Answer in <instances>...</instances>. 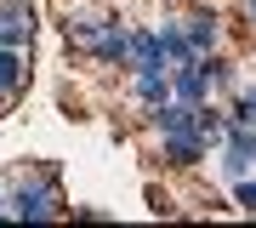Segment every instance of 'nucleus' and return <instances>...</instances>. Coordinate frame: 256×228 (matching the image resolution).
<instances>
[{"label": "nucleus", "instance_id": "obj_2", "mask_svg": "<svg viewBox=\"0 0 256 228\" xmlns=\"http://www.w3.org/2000/svg\"><path fill=\"white\" fill-rule=\"evenodd\" d=\"M176 23H182V35H188V52H194V57L222 52V40H228V23H222V12H216V6H182V12H176Z\"/></svg>", "mask_w": 256, "mask_h": 228}, {"label": "nucleus", "instance_id": "obj_1", "mask_svg": "<svg viewBox=\"0 0 256 228\" xmlns=\"http://www.w3.org/2000/svg\"><path fill=\"white\" fill-rule=\"evenodd\" d=\"M0 200H6V222L68 217V194H63L57 165H18L12 177H0Z\"/></svg>", "mask_w": 256, "mask_h": 228}, {"label": "nucleus", "instance_id": "obj_10", "mask_svg": "<svg viewBox=\"0 0 256 228\" xmlns=\"http://www.w3.org/2000/svg\"><path fill=\"white\" fill-rule=\"evenodd\" d=\"M126 80H131V103L137 109H154V103L171 97V69H131Z\"/></svg>", "mask_w": 256, "mask_h": 228}, {"label": "nucleus", "instance_id": "obj_8", "mask_svg": "<svg viewBox=\"0 0 256 228\" xmlns=\"http://www.w3.org/2000/svg\"><path fill=\"white\" fill-rule=\"evenodd\" d=\"M171 97H176V103H194V109L210 97V80H205V63H200V57L171 63Z\"/></svg>", "mask_w": 256, "mask_h": 228}, {"label": "nucleus", "instance_id": "obj_5", "mask_svg": "<svg viewBox=\"0 0 256 228\" xmlns=\"http://www.w3.org/2000/svg\"><path fill=\"white\" fill-rule=\"evenodd\" d=\"M114 18H120V12H108V6H68V12H63V23H57V29H63L68 52H80V46L92 40V35H102V29H108Z\"/></svg>", "mask_w": 256, "mask_h": 228}, {"label": "nucleus", "instance_id": "obj_14", "mask_svg": "<svg viewBox=\"0 0 256 228\" xmlns=\"http://www.w3.org/2000/svg\"><path fill=\"white\" fill-rule=\"evenodd\" d=\"M228 120H245V126H256V80H239L228 91Z\"/></svg>", "mask_w": 256, "mask_h": 228}, {"label": "nucleus", "instance_id": "obj_4", "mask_svg": "<svg viewBox=\"0 0 256 228\" xmlns=\"http://www.w3.org/2000/svg\"><path fill=\"white\" fill-rule=\"evenodd\" d=\"M126 29H131V18H114L102 35H92L80 46V57L92 69H120V74H126Z\"/></svg>", "mask_w": 256, "mask_h": 228}, {"label": "nucleus", "instance_id": "obj_6", "mask_svg": "<svg viewBox=\"0 0 256 228\" xmlns=\"http://www.w3.org/2000/svg\"><path fill=\"white\" fill-rule=\"evenodd\" d=\"M34 23H40L34 0H0V40L6 46H28L34 40Z\"/></svg>", "mask_w": 256, "mask_h": 228}, {"label": "nucleus", "instance_id": "obj_12", "mask_svg": "<svg viewBox=\"0 0 256 228\" xmlns=\"http://www.w3.org/2000/svg\"><path fill=\"white\" fill-rule=\"evenodd\" d=\"M154 40H160V57H165V63H188V57H194L176 18H154Z\"/></svg>", "mask_w": 256, "mask_h": 228}, {"label": "nucleus", "instance_id": "obj_13", "mask_svg": "<svg viewBox=\"0 0 256 228\" xmlns=\"http://www.w3.org/2000/svg\"><path fill=\"white\" fill-rule=\"evenodd\" d=\"M216 143H222V148H234V154H239V160H245L250 171H256V126H245V120H228Z\"/></svg>", "mask_w": 256, "mask_h": 228}, {"label": "nucleus", "instance_id": "obj_15", "mask_svg": "<svg viewBox=\"0 0 256 228\" xmlns=\"http://www.w3.org/2000/svg\"><path fill=\"white\" fill-rule=\"evenodd\" d=\"M228 200L245 211V217H256V171H245V177H234V182H228Z\"/></svg>", "mask_w": 256, "mask_h": 228}, {"label": "nucleus", "instance_id": "obj_3", "mask_svg": "<svg viewBox=\"0 0 256 228\" xmlns=\"http://www.w3.org/2000/svg\"><path fill=\"white\" fill-rule=\"evenodd\" d=\"M154 154H160V165H171V171H194V165H205L210 160V137H200V131H165V137H154Z\"/></svg>", "mask_w": 256, "mask_h": 228}, {"label": "nucleus", "instance_id": "obj_16", "mask_svg": "<svg viewBox=\"0 0 256 228\" xmlns=\"http://www.w3.org/2000/svg\"><path fill=\"white\" fill-rule=\"evenodd\" d=\"M245 18H250V29H256V0H245Z\"/></svg>", "mask_w": 256, "mask_h": 228}, {"label": "nucleus", "instance_id": "obj_11", "mask_svg": "<svg viewBox=\"0 0 256 228\" xmlns=\"http://www.w3.org/2000/svg\"><path fill=\"white\" fill-rule=\"evenodd\" d=\"M200 63H205V80H210V97H228V91L239 86V63L228 52H205Z\"/></svg>", "mask_w": 256, "mask_h": 228}, {"label": "nucleus", "instance_id": "obj_9", "mask_svg": "<svg viewBox=\"0 0 256 228\" xmlns=\"http://www.w3.org/2000/svg\"><path fill=\"white\" fill-rule=\"evenodd\" d=\"M23 86H28V46H6L0 40V103L23 97Z\"/></svg>", "mask_w": 256, "mask_h": 228}, {"label": "nucleus", "instance_id": "obj_7", "mask_svg": "<svg viewBox=\"0 0 256 228\" xmlns=\"http://www.w3.org/2000/svg\"><path fill=\"white\" fill-rule=\"evenodd\" d=\"M131 69H171L160 57V40H154V23H131L126 29V74Z\"/></svg>", "mask_w": 256, "mask_h": 228}, {"label": "nucleus", "instance_id": "obj_17", "mask_svg": "<svg viewBox=\"0 0 256 228\" xmlns=\"http://www.w3.org/2000/svg\"><path fill=\"white\" fill-rule=\"evenodd\" d=\"M0 222H6V200H0Z\"/></svg>", "mask_w": 256, "mask_h": 228}]
</instances>
